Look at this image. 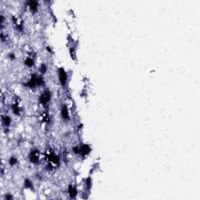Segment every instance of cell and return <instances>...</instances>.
I'll list each match as a JSON object with an SVG mask.
<instances>
[{"label":"cell","instance_id":"obj_6","mask_svg":"<svg viewBox=\"0 0 200 200\" xmlns=\"http://www.w3.org/2000/svg\"><path fill=\"white\" fill-rule=\"evenodd\" d=\"M60 114H61L62 118H63L64 120H66V121L70 120V119L68 108H67V106H66L65 104H63V105L61 106V108H60Z\"/></svg>","mask_w":200,"mask_h":200},{"label":"cell","instance_id":"obj_15","mask_svg":"<svg viewBox=\"0 0 200 200\" xmlns=\"http://www.w3.org/2000/svg\"><path fill=\"white\" fill-rule=\"evenodd\" d=\"M85 188L87 190H90L92 186V178L90 177H87L85 181Z\"/></svg>","mask_w":200,"mask_h":200},{"label":"cell","instance_id":"obj_14","mask_svg":"<svg viewBox=\"0 0 200 200\" xmlns=\"http://www.w3.org/2000/svg\"><path fill=\"white\" fill-rule=\"evenodd\" d=\"M8 163L9 166H15L16 164H17V163H18V160H17V158L16 157V156H10L9 159Z\"/></svg>","mask_w":200,"mask_h":200},{"label":"cell","instance_id":"obj_7","mask_svg":"<svg viewBox=\"0 0 200 200\" xmlns=\"http://www.w3.org/2000/svg\"><path fill=\"white\" fill-rule=\"evenodd\" d=\"M27 5L30 9V10L33 13H36L39 7V3L35 0H29L27 2Z\"/></svg>","mask_w":200,"mask_h":200},{"label":"cell","instance_id":"obj_13","mask_svg":"<svg viewBox=\"0 0 200 200\" xmlns=\"http://www.w3.org/2000/svg\"><path fill=\"white\" fill-rule=\"evenodd\" d=\"M23 63H24V65L26 66L31 68L34 65V60L32 56H28V57L25 58V60L23 61Z\"/></svg>","mask_w":200,"mask_h":200},{"label":"cell","instance_id":"obj_16","mask_svg":"<svg viewBox=\"0 0 200 200\" xmlns=\"http://www.w3.org/2000/svg\"><path fill=\"white\" fill-rule=\"evenodd\" d=\"M47 70H48V67H47V65H46V63H42L40 65V66H39V71H40L41 74L42 75L45 74L46 73V71H47Z\"/></svg>","mask_w":200,"mask_h":200},{"label":"cell","instance_id":"obj_3","mask_svg":"<svg viewBox=\"0 0 200 200\" xmlns=\"http://www.w3.org/2000/svg\"><path fill=\"white\" fill-rule=\"evenodd\" d=\"M58 77L61 86L65 87L67 83V74L63 67H60L58 69Z\"/></svg>","mask_w":200,"mask_h":200},{"label":"cell","instance_id":"obj_12","mask_svg":"<svg viewBox=\"0 0 200 200\" xmlns=\"http://www.w3.org/2000/svg\"><path fill=\"white\" fill-rule=\"evenodd\" d=\"M23 185H24V188L27 189H29L31 191H34V184L32 182V180H30L29 178H26L24 181H23Z\"/></svg>","mask_w":200,"mask_h":200},{"label":"cell","instance_id":"obj_11","mask_svg":"<svg viewBox=\"0 0 200 200\" xmlns=\"http://www.w3.org/2000/svg\"><path fill=\"white\" fill-rule=\"evenodd\" d=\"M11 109L13 113L17 116H20V113H21V109H20V106L19 105L18 102H14V103L12 104Z\"/></svg>","mask_w":200,"mask_h":200},{"label":"cell","instance_id":"obj_1","mask_svg":"<svg viewBox=\"0 0 200 200\" xmlns=\"http://www.w3.org/2000/svg\"><path fill=\"white\" fill-rule=\"evenodd\" d=\"M46 160L48 163V165L50 167H57L60 163V160L59 156L55 153L53 151H49L46 154Z\"/></svg>","mask_w":200,"mask_h":200},{"label":"cell","instance_id":"obj_19","mask_svg":"<svg viewBox=\"0 0 200 200\" xmlns=\"http://www.w3.org/2000/svg\"><path fill=\"white\" fill-rule=\"evenodd\" d=\"M7 57L9 58V59H10L11 60H14L15 58V54L13 53V52H10V53H9L8 55H7Z\"/></svg>","mask_w":200,"mask_h":200},{"label":"cell","instance_id":"obj_17","mask_svg":"<svg viewBox=\"0 0 200 200\" xmlns=\"http://www.w3.org/2000/svg\"><path fill=\"white\" fill-rule=\"evenodd\" d=\"M72 149H73L74 153H75V154H77V155H80V146H74Z\"/></svg>","mask_w":200,"mask_h":200},{"label":"cell","instance_id":"obj_9","mask_svg":"<svg viewBox=\"0 0 200 200\" xmlns=\"http://www.w3.org/2000/svg\"><path fill=\"white\" fill-rule=\"evenodd\" d=\"M67 192L70 195V197L71 199H75L77 195V189L74 185H70L67 188Z\"/></svg>","mask_w":200,"mask_h":200},{"label":"cell","instance_id":"obj_2","mask_svg":"<svg viewBox=\"0 0 200 200\" xmlns=\"http://www.w3.org/2000/svg\"><path fill=\"white\" fill-rule=\"evenodd\" d=\"M52 93L51 92L48 90V89H46L44 90L42 93H41L40 96H39V103L42 105V106H46L48 103H49V101L51 99Z\"/></svg>","mask_w":200,"mask_h":200},{"label":"cell","instance_id":"obj_5","mask_svg":"<svg viewBox=\"0 0 200 200\" xmlns=\"http://www.w3.org/2000/svg\"><path fill=\"white\" fill-rule=\"evenodd\" d=\"M38 75L34 74H32L31 77L24 84V86L28 87L29 89H34L36 86H38Z\"/></svg>","mask_w":200,"mask_h":200},{"label":"cell","instance_id":"obj_4","mask_svg":"<svg viewBox=\"0 0 200 200\" xmlns=\"http://www.w3.org/2000/svg\"><path fill=\"white\" fill-rule=\"evenodd\" d=\"M28 158L30 162L33 164H38L39 163L40 160V156H39V152L38 149H32L28 155Z\"/></svg>","mask_w":200,"mask_h":200},{"label":"cell","instance_id":"obj_20","mask_svg":"<svg viewBox=\"0 0 200 200\" xmlns=\"http://www.w3.org/2000/svg\"><path fill=\"white\" fill-rule=\"evenodd\" d=\"M46 49H47V51H48V52H52V49H51V48H49V46H48V47H47V48H46Z\"/></svg>","mask_w":200,"mask_h":200},{"label":"cell","instance_id":"obj_10","mask_svg":"<svg viewBox=\"0 0 200 200\" xmlns=\"http://www.w3.org/2000/svg\"><path fill=\"white\" fill-rule=\"evenodd\" d=\"M11 123V117L8 115H2V124L5 128H9Z\"/></svg>","mask_w":200,"mask_h":200},{"label":"cell","instance_id":"obj_8","mask_svg":"<svg viewBox=\"0 0 200 200\" xmlns=\"http://www.w3.org/2000/svg\"><path fill=\"white\" fill-rule=\"evenodd\" d=\"M92 152V148L91 146L88 144H83L80 146V155L82 156H87Z\"/></svg>","mask_w":200,"mask_h":200},{"label":"cell","instance_id":"obj_18","mask_svg":"<svg viewBox=\"0 0 200 200\" xmlns=\"http://www.w3.org/2000/svg\"><path fill=\"white\" fill-rule=\"evenodd\" d=\"M13 199V196L11 194H6L4 195V199L6 200H12Z\"/></svg>","mask_w":200,"mask_h":200}]
</instances>
